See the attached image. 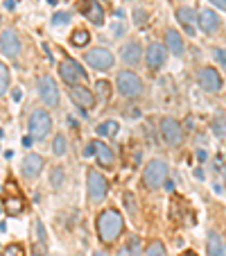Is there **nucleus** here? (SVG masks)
I'll list each match as a JSON object with an SVG mask.
<instances>
[{"mask_svg":"<svg viewBox=\"0 0 226 256\" xmlns=\"http://www.w3.org/2000/svg\"><path fill=\"white\" fill-rule=\"evenodd\" d=\"M122 227H125V220H122V216L116 208H106V211H102L100 218H97V234H100V238L104 242L116 240L122 234Z\"/></svg>","mask_w":226,"mask_h":256,"instance_id":"f257e3e1","label":"nucleus"},{"mask_svg":"<svg viewBox=\"0 0 226 256\" xmlns=\"http://www.w3.org/2000/svg\"><path fill=\"white\" fill-rule=\"evenodd\" d=\"M168 179V164L163 159H152L147 166H145V172H143V184L147 188H159V186L165 184Z\"/></svg>","mask_w":226,"mask_h":256,"instance_id":"f03ea898","label":"nucleus"},{"mask_svg":"<svg viewBox=\"0 0 226 256\" xmlns=\"http://www.w3.org/2000/svg\"><path fill=\"white\" fill-rule=\"evenodd\" d=\"M27 130H29V134H32V138L43 140L45 136L50 134V130H52V118H50V114L43 112V109L32 112V116H29V120H27Z\"/></svg>","mask_w":226,"mask_h":256,"instance_id":"7ed1b4c3","label":"nucleus"},{"mask_svg":"<svg viewBox=\"0 0 226 256\" xmlns=\"http://www.w3.org/2000/svg\"><path fill=\"white\" fill-rule=\"evenodd\" d=\"M116 84H118V91H120L125 98H136V96L143 93V82H140V78L131 70L118 72V82Z\"/></svg>","mask_w":226,"mask_h":256,"instance_id":"20e7f679","label":"nucleus"},{"mask_svg":"<svg viewBox=\"0 0 226 256\" xmlns=\"http://www.w3.org/2000/svg\"><path fill=\"white\" fill-rule=\"evenodd\" d=\"M84 57H86L88 66L95 68V70H109V68H113V64H116V57L106 48H91Z\"/></svg>","mask_w":226,"mask_h":256,"instance_id":"39448f33","label":"nucleus"},{"mask_svg":"<svg viewBox=\"0 0 226 256\" xmlns=\"http://www.w3.org/2000/svg\"><path fill=\"white\" fill-rule=\"evenodd\" d=\"M59 75H61V80L68 84V86H77L79 80L86 78L84 68L79 66L75 59H66V62L59 64Z\"/></svg>","mask_w":226,"mask_h":256,"instance_id":"423d86ee","label":"nucleus"},{"mask_svg":"<svg viewBox=\"0 0 226 256\" xmlns=\"http://www.w3.org/2000/svg\"><path fill=\"white\" fill-rule=\"evenodd\" d=\"M36 88H39V98L48 106L59 104V88H57V84H54V80L50 78V75H41L39 82H36Z\"/></svg>","mask_w":226,"mask_h":256,"instance_id":"0eeeda50","label":"nucleus"},{"mask_svg":"<svg viewBox=\"0 0 226 256\" xmlns=\"http://www.w3.org/2000/svg\"><path fill=\"white\" fill-rule=\"evenodd\" d=\"M86 184H88V198H91V202H102V200L106 198L109 184H106V179L102 177L100 172L91 170L86 177Z\"/></svg>","mask_w":226,"mask_h":256,"instance_id":"6e6552de","label":"nucleus"},{"mask_svg":"<svg viewBox=\"0 0 226 256\" xmlns=\"http://www.w3.org/2000/svg\"><path fill=\"white\" fill-rule=\"evenodd\" d=\"M161 136H163L165 143L179 145L181 138H183V130L174 118H163V120H161Z\"/></svg>","mask_w":226,"mask_h":256,"instance_id":"1a4fd4ad","label":"nucleus"},{"mask_svg":"<svg viewBox=\"0 0 226 256\" xmlns=\"http://www.w3.org/2000/svg\"><path fill=\"white\" fill-rule=\"evenodd\" d=\"M197 80H199V86L204 88V91L208 93H215L222 88V78H220V72L215 70V68H202V70L197 72Z\"/></svg>","mask_w":226,"mask_h":256,"instance_id":"9d476101","label":"nucleus"},{"mask_svg":"<svg viewBox=\"0 0 226 256\" xmlns=\"http://www.w3.org/2000/svg\"><path fill=\"white\" fill-rule=\"evenodd\" d=\"M0 50L11 59L18 57L20 41H18V34H16L14 30H2V34H0Z\"/></svg>","mask_w":226,"mask_h":256,"instance_id":"9b49d317","label":"nucleus"},{"mask_svg":"<svg viewBox=\"0 0 226 256\" xmlns=\"http://www.w3.org/2000/svg\"><path fill=\"white\" fill-rule=\"evenodd\" d=\"M68 96H70V100L75 102L79 109H91V106L95 104V98H93V93L88 91V88H84V86H70Z\"/></svg>","mask_w":226,"mask_h":256,"instance_id":"f8f14e48","label":"nucleus"},{"mask_svg":"<svg viewBox=\"0 0 226 256\" xmlns=\"http://www.w3.org/2000/svg\"><path fill=\"white\" fill-rule=\"evenodd\" d=\"M145 62H147L149 68H161L165 64V48L161 44H149L147 50H145Z\"/></svg>","mask_w":226,"mask_h":256,"instance_id":"ddd939ff","label":"nucleus"},{"mask_svg":"<svg viewBox=\"0 0 226 256\" xmlns=\"http://www.w3.org/2000/svg\"><path fill=\"white\" fill-rule=\"evenodd\" d=\"M140 57H143V48H140L138 41H129V44L122 46L120 59L125 64H129V66H136V64H140Z\"/></svg>","mask_w":226,"mask_h":256,"instance_id":"4468645a","label":"nucleus"},{"mask_svg":"<svg viewBox=\"0 0 226 256\" xmlns=\"http://www.w3.org/2000/svg\"><path fill=\"white\" fill-rule=\"evenodd\" d=\"M23 174L25 177H29V179H34V177H39L41 174V170H43V156H39V154H27L23 159Z\"/></svg>","mask_w":226,"mask_h":256,"instance_id":"2eb2a0df","label":"nucleus"},{"mask_svg":"<svg viewBox=\"0 0 226 256\" xmlns=\"http://www.w3.org/2000/svg\"><path fill=\"white\" fill-rule=\"evenodd\" d=\"M165 46H168V50L174 54V57H181L183 54V41H181V34H179L177 30L170 28L168 32H165Z\"/></svg>","mask_w":226,"mask_h":256,"instance_id":"dca6fc26","label":"nucleus"},{"mask_svg":"<svg viewBox=\"0 0 226 256\" xmlns=\"http://www.w3.org/2000/svg\"><path fill=\"white\" fill-rule=\"evenodd\" d=\"M84 16H86L93 25H102V23H104V12H102V7H100V2H97V0H86Z\"/></svg>","mask_w":226,"mask_h":256,"instance_id":"f3484780","label":"nucleus"},{"mask_svg":"<svg viewBox=\"0 0 226 256\" xmlns=\"http://www.w3.org/2000/svg\"><path fill=\"white\" fill-rule=\"evenodd\" d=\"M217 25H220V18H217L215 12H211V10L199 12V28H202L206 34H213V32H215Z\"/></svg>","mask_w":226,"mask_h":256,"instance_id":"a211bd4d","label":"nucleus"},{"mask_svg":"<svg viewBox=\"0 0 226 256\" xmlns=\"http://www.w3.org/2000/svg\"><path fill=\"white\" fill-rule=\"evenodd\" d=\"M177 18L183 23V28H186L188 34H195V23H199L195 10H190V7H181V10L177 12Z\"/></svg>","mask_w":226,"mask_h":256,"instance_id":"6ab92c4d","label":"nucleus"},{"mask_svg":"<svg viewBox=\"0 0 226 256\" xmlns=\"http://www.w3.org/2000/svg\"><path fill=\"white\" fill-rule=\"evenodd\" d=\"M97 161H100V166H104V168H109V166H113V161H116V154H113V150H111L109 145L100 143L97 140Z\"/></svg>","mask_w":226,"mask_h":256,"instance_id":"aec40b11","label":"nucleus"},{"mask_svg":"<svg viewBox=\"0 0 226 256\" xmlns=\"http://www.w3.org/2000/svg\"><path fill=\"white\" fill-rule=\"evenodd\" d=\"M222 250H224V245H222L220 234L211 232V234H208V256H220Z\"/></svg>","mask_w":226,"mask_h":256,"instance_id":"412c9836","label":"nucleus"},{"mask_svg":"<svg viewBox=\"0 0 226 256\" xmlns=\"http://www.w3.org/2000/svg\"><path fill=\"white\" fill-rule=\"evenodd\" d=\"M97 136H109V138H113V136L118 134V122L116 120H104L97 125Z\"/></svg>","mask_w":226,"mask_h":256,"instance_id":"4be33fe9","label":"nucleus"},{"mask_svg":"<svg viewBox=\"0 0 226 256\" xmlns=\"http://www.w3.org/2000/svg\"><path fill=\"white\" fill-rule=\"evenodd\" d=\"M5 211H7V216H18L20 211H23V198H7L5 200Z\"/></svg>","mask_w":226,"mask_h":256,"instance_id":"5701e85b","label":"nucleus"},{"mask_svg":"<svg viewBox=\"0 0 226 256\" xmlns=\"http://www.w3.org/2000/svg\"><path fill=\"white\" fill-rule=\"evenodd\" d=\"M9 68L5 64H0V96H5L7 88H9Z\"/></svg>","mask_w":226,"mask_h":256,"instance_id":"b1692460","label":"nucleus"},{"mask_svg":"<svg viewBox=\"0 0 226 256\" xmlns=\"http://www.w3.org/2000/svg\"><path fill=\"white\" fill-rule=\"evenodd\" d=\"M70 39H72V46H77V48H82V46H86V44H88V39H91V34H88L86 30H75Z\"/></svg>","mask_w":226,"mask_h":256,"instance_id":"393cba45","label":"nucleus"},{"mask_svg":"<svg viewBox=\"0 0 226 256\" xmlns=\"http://www.w3.org/2000/svg\"><path fill=\"white\" fill-rule=\"evenodd\" d=\"M52 150H54V154H57V156H63V154H66V150H68L66 136H63V134H57V136H54V145H52Z\"/></svg>","mask_w":226,"mask_h":256,"instance_id":"a878e982","label":"nucleus"},{"mask_svg":"<svg viewBox=\"0 0 226 256\" xmlns=\"http://www.w3.org/2000/svg\"><path fill=\"white\" fill-rule=\"evenodd\" d=\"M213 134H215L217 138H226V120L222 116H217L215 120H213Z\"/></svg>","mask_w":226,"mask_h":256,"instance_id":"bb28decb","label":"nucleus"},{"mask_svg":"<svg viewBox=\"0 0 226 256\" xmlns=\"http://www.w3.org/2000/svg\"><path fill=\"white\" fill-rule=\"evenodd\" d=\"M34 238L39 240L41 247L48 245V238H45V229H43V222H41V220H36V222H34Z\"/></svg>","mask_w":226,"mask_h":256,"instance_id":"cd10ccee","label":"nucleus"},{"mask_svg":"<svg viewBox=\"0 0 226 256\" xmlns=\"http://www.w3.org/2000/svg\"><path fill=\"white\" fill-rule=\"evenodd\" d=\"M63 182H66V174H63V168H54L52 174H50V184L54 186V188H61Z\"/></svg>","mask_w":226,"mask_h":256,"instance_id":"c85d7f7f","label":"nucleus"},{"mask_svg":"<svg viewBox=\"0 0 226 256\" xmlns=\"http://www.w3.org/2000/svg\"><path fill=\"white\" fill-rule=\"evenodd\" d=\"M145 256H165V250H163V245H161L159 240L149 242V245H147V250H145Z\"/></svg>","mask_w":226,"mask_h":256,"instance_id":"c756f323","label":"nucleus"},{"mask_svg":"<svg viewBox=\"0 0 226 256\" xmlns=\"http://www.w3.org/2000/svg\"><path fill=\"white\" fill-rule=\"evenodd\" d=\"M2 256H25V250L20 245H16V242H11V245H7L2 250Z\"/></svg>","mask_w":226,"mask_h":256,"instance_id":"7c9ffc66","label":"nucleus"},{"mask_svg":"<svg viewBox=\"0 0 226 256\" xmlns=\"http://www.w3.org/2000/svg\"><path fill=\"white\" fill-rule=\"evenodd\" d=\"M68 20H70V14H66V12H59V14L52 16V23L54 25H66Z\"/></svg>","mask_w":226,"mask_h":256,"instance_id":"2f4dec72","label":"nucleus"},{"mask_svg":"<svg viewBox=\"0 0 226 256\" xmlns=\"http://www.w3.org/2000/svg\"><path fill=\"white\" fill-rule=\"evenodd\" d=\"M95 88L100 91V96H104V98H109V96H111V86H109L106 82H97V84H95Z\"/></svg>","mask_w":226,"mask_h":256,"instance_id":"473e14b6","label":"nucleus"},{"mask_svg":"<svg viewBox=\"0 0 226 256\" xmlns=\"http://www.w3.org/2000/svg\"><path fill=\"white\" fill-rule=\"evenodd\" d=\"M213 54H215V59H217V62L222 64V66H226V50H222V48H215V52H213Z\"/></svg>","mask_w":226,"mask_h":256,"instance_id":"72a5a7b5","label":"nucleus"},{"mask_svg":"<svg viewBox=\"0 0 226 256\" xmlns=\"http://www.w3.org/2000/svg\"><path fill=\"white\" fill-rule=\"evenodd\" d=\"M84 154H86V156L97 154V140H91V143L86 145V150H84Z\"/></svg>","mask_w":226,"mask_h":256,"instance_id":"f704fd0d","label":"nucleus"},{"mask_svg":"<svg viewBox=\"0 0 226 256\" xmlns=\"http://www.w3.org/2000/svg\"><path fill=\"white\" fill-rule=\"evenodd\" d=\"M11 98H14V102H20V100H23V91H20V88L16 86L14 91H11Z\"/></svg>","mask_w":226,"mask_h":256,"instance_id":"c9c22d12","label":"nucleus"},{"mask_svg":"<svg viewBox=\"0 0 226 256\" xmlns=\"http://www.w3.org/2000/svg\"><path fill=\"white\" fill-rule=\"evenodd\" d=\"M211 5H215L217 10L224 12V10H226V0H211Z\"/></svg>","mask_w":226,"mask_h":256,"instance_id":"e433bc0d","label":"nucleus"},{"mask_svg":"<svg viewBox=\"0 0 226 256\" xmlns=\"http://www.w3.org/2000/svg\"><path fill=\"white\" fill-rule=\"evenodd\" d=\"M134 18H136V25H143V10H136Z\"/></svg>","mask_w":226,"mask_h":256,"instance_id":"4c0bfd02","label":"nucleus"},{"mask_svg":"<svg viewBox=\"0 0 226 256\" xmlns=\"http://www.w3.org/2000/svg\"><path fill=\"white\" fill-rule=\"evenodd\" d=\"M118 256H131V250L129 247H122V250L118 252Z\"/></svg>","mask_w":226,"mask_h":256,"instance_id":"58836bf2","label":"nucleus"},{"mask_svg":"<svg viewBox=\"0 0 226 256\" xmlns=\"http://www.w3.org/2000/svg\"><path fill=\"white\" fill-rule=\"evenodd\" d=\"M113 34H118V36H120V34H122V25H113Z\"/></svg>","mask_w":226,"mask_h":256,"instance_id":"ea45409f","label":"nucleus"},{"mask_svg":"<svg viewBox=\"0 0 226 256\" xmlns=\"http://www.w3.org/2000/svg\"><path fill=\"white\" fill-rule=\"evenodd\" d=\"M23 145H25V148H29V145H32V136H25V138H23Z\"/></svg>","mask_w":226,"mask_h":256,"instance_id":"a19ab883","label":"nucleus"},{"mask_svg":"<svg viewBox=\"0 0 226 256\" xmlns=\"http://www.w3.org/2000/svg\"><path fill=\"white\" fill-rule=\"evenodd\" d=\"M197 159H199V161H206V152L199 150V152H197Z\"/></svg>","mask_w":226,"mask_h":256,"instance_id":"79ce46f5","label":"nucleus"},{"mask_svg":"<svg viewBox=\"0 0 226 256\" xmlns=\"http://www.w3.org/2000/svg\"><path fill=\"white\" fill-rule=\"evenodd\" d=\"M195 177H197V179H204V170L197 168V170H195Z\"/></svg>","mask_w":226,"mask_h":256,"instance_id":"37998d69","label":"nucleus"},{"mask_svg":"<svg viewBox=\"0 0 226 256\" xmlns=\"http://www.w3.org/2000/svg\"><path fill=\"white\" fill-rule=\"evenodd\" d=\"M5 7L7 10H14V0H5Z\"/></svg>","mask_w":226,"mask_h":256,"instance_id":"c03bdc74","label":"nucleus"},{"mask_svg":"<svg viewBox=\"0 0 226 256\" xmlns=\"http://www.w3.org/2000/svg\"><path fill=\"white\" fill-rule=\"evenodd\" d=\"M181 256H197V254H195V252H183Z\"/></svg>","mask_w":226,"mask_h":256,"instance_id":"a18cd8bd","label":"nucleus"},{"mask_svg":"<svg viewBox=\"0 0 226 256\" xmlns=\"http://www.w3.org/2000/svg\"><path fill=\"white\" fill-rule=\"evenodd\" d=\"M93 256H106V254H104V252H95V254H93Z\"/></svg>","mask_w":226,"mask_h":256,"instance_id":"49530a36","label":"nucleus"},{"mask_svg":"<svg viewBox=\"0 0 226 256\" xmlns=\"http://www.w3.org/2000/svg\"><path fill=\"white\" fill-rule=\"evenodd\" d=\"M48 2H50V5H57V2H59V0H48Z\"/></svg>","mask_w":226,"mask_h":256,"instance_id":"de8ad7c7","label":"nucleus"},{"mask_svg":"<svg viewBox=\"0 0 226 256\" xmlns=\"http://www.w3.org/2000/svg\"><path fill=\"white\" fill-rule=\"evenodd\" d=\"M220 256H226V245H224V250H222V254Z\"/></svg>","mask_w":226,"mask_h":256,"instance_id":"09e8293b","label":"nucleus"},{"mask_svg":"<svg viewBox=\"0 0 226 256\" xmlns=\"http://www.w3.org/2000/svg\"><path fill=\"white\" fill-rule=\"evenodd\" d=\"M224 179H226V168H224Z\"/></svg>","mask_w":226,"mask_h":256,"instance_id":"8fccbe9b","label":"nucleus"},{"mask_svg":"<svg viewBox=\"0 0 226 256\" xmlns=\"http://www.w3.org/2000/svg\"><path fill=\"white\" fill-rule=\"evenodd\" d=\"M34 256H39V254H34Z\"/></svg>","mask_w":226,"mask_h":256,"instance_id":"3c124183","label":"nucleus"}]
</instances>
